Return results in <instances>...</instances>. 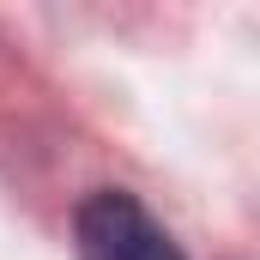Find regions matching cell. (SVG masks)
<instances>
[{"instance_id": "obj_1", "label": "cell", "mask_w": 260, "mask_h": 260, "mask_svg": "<svg viewBox=\"0 0 260 260\" xmlns=\"http://www.w3.org/2000/svg\"><path fill=\"white\" fill-rule=\"evenodd\" d=\"M73 236H79V260H188L139 200L115 194V188H103L79 206Z\"/></svg>"}]
</instances>
